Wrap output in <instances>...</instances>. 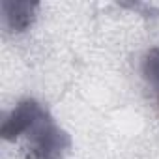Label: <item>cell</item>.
I'll return each instance as SVG.
<instances>
[{
    "mask_svg": "<svg viewBox=\"0 0 159 159\" xmlns=\"http://www.w3.org/2000/svg\"><path fill=\"white\" fill-rule=\"evenodd\" d=\"M25 159H62L71 146L69 135L54 122L45 109L25 133Z\"/></svg>",
    "mask_w": 159,
    "mask_h": 159,
    "instance_id": "6da1fadb",
    "label": "cell"
},
{
    "mask_svg": "<svg viewBox=\"0 0 159 159\" xmlns=\"http://www.w3.org/2000/svg\"><path fill=\"white\" fill-rule=\"evenodd\" d=\"M43 111H45V107L41 103H38L36 99L19 101L2 124V137L6 140H17L19 137H23L28 131V127L34 124V120Z\"/></svg>",
    "mask_w": 159,
    "mask_h": 159,
    "instance_id": "7a4b0ae2",
    "label": "cell"
},
{
    "mask_svg": "<svg viewBox=\"0 0 159 159\" xmlns=\"http://www.w3.org/2000/svg\"><path fill=\"white\" fill-rule=\"evenodd\" d=\"M36 10H38L36 2H25V0H15V2L4 0L2 2L4 23L11 32L26 30L36 17Z\"/></svg>",
    "mask_w": 159,
    "mask_h": 159,
    "instance_id": "3957f363",
    "label": "cell"
},
{
    "mask_svg": "<svg viewBox=\"0 0 159 159\" xmlns=\"http://www.w3.org/2000/svg\"><path fill=\"white\" fill-rule=\"evenodd\" d=\"M142 75L148 86L153 90L159 107V47H152L142 58Z\"/></svg>",
    "mask_w": 159,
    "mask_h": 159,
    "instance_id": "277c9868",
    "label": "cell"
}]
</instances>
